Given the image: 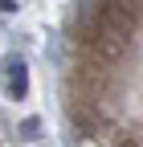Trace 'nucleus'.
Wrapping results in <instances>:
<instances>
[{
	"label": "nucleus",
	"mask_w": 143,
	"mask_h": 147,
	"mask_svg": "<svg viewBox=\"0 0 143 147\" xmlns=\"http://www.w3.org/2000/svg\"><path fill=\"white\" fill-rule=\"evenodd\" d=\"M4 94L12 98V102H21L25 94H29V65H25V57H4Z\"/></svg>",
	"instance_id": "1"
}]
</instances>
